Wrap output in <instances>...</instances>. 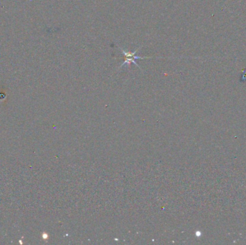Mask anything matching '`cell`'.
I'll list each match as a JSON object with an SVG mask.
<instances>
[{
  "instance_id": "6da1fadb",
  "label": "cell",
  "mask_w": 246,
  "mask_h": 245,
  "mask_svg": "<svg viewBox=\"0 0 246 245\" xmlns=\"http://www.w3.org/2000/svg\"><path fill=\"white\" fill-rule=\"evenodd\" d=\"M141 48H142V47H139L138 48H137V49L135 50V51L131 53V52L125 51V50L123 49V48H122L121 47H119V48H120V51H121V52H122V53H123L124 56H125V60L123 62V63H122L121 65H120V66L118 68H123V67H125V66L130 67V63H134V64H135V65H136L137 67H138V68H140L141 70H142V68H140V65L137 64L135 60H136L137 59H150V58H153V57H141L140 56H137V53L138 52L139 50L141 49Z\"/></svg>"
}]
</instances>
